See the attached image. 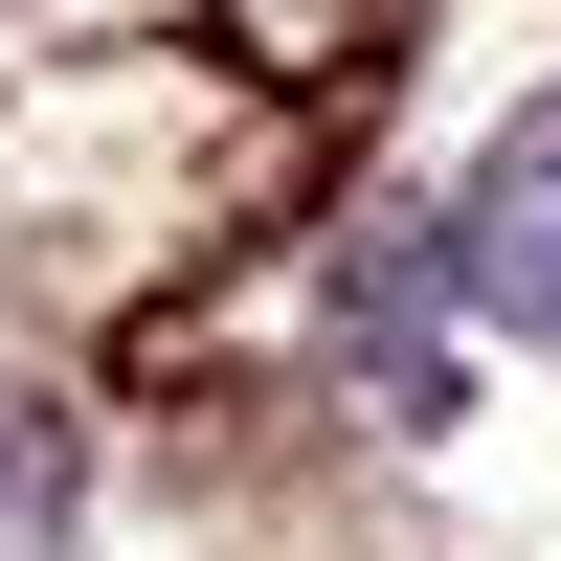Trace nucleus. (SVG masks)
I'll return each mask as SVG.
<instances>
[{"label": "nucleus", "instance_id": "20e7f679", "mask_svg": "<svg viewBox=\"0 0 561 561\" xmlns=\"http://www.w3.org/2000/svg\"><path fill=\"white\" fill-rule=\"evenodd\" d=\"M68 517V427H45V404H0V539H45Z\"/></svg>", "mask_w": 561, "mask_h": 561}, {"label": "nucleus", "instance_id": "f03ea898", "mask_svg": "<svg viewBox=\"0 0 561 561\" xmlns=\"http://www.w3.org/2000/svg\"><path fill=\"white\" fill-rule=\"evenodd\" d=\"M337 337H359V382H382L404 427L449 404V359H427V248H359V270H337Z\"/></svg>", "mask_w": 561, "mask_h": 561}, {"label": "nucleus", "instance_id": "7ed1b4c3", "mask_svg": "<svg viewBox=\"0 0 561 561\" xmlns=\"http://www.w3.org/2000/svg\"><path fill=\"white\" fill-rule=\"evenodd\" d=\"M248 23V68H337V45H382V0H225Z\"/></svg>", "mask_w": 561, "mask_h": 561}, {"label": "nucleus", "instance_id": "f257e3e1", "mask_svg": "<svg viewBox=\"0 0 561 561\" xmlns=\"http://www.w3.org/2000/svg\"><path fill=\"white\" fill-rule=\"evenodd\" d=\"M449 293L494 314V337H561V90H517L472 158V203H449Z\"/></svg>", "mask_w": 561, "mask_h": 561}]
</instances>
